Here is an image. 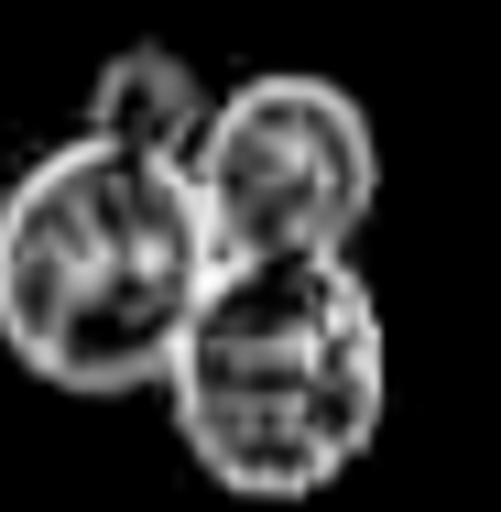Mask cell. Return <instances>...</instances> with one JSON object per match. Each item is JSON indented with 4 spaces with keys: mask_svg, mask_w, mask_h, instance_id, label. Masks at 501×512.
<instances>
[{
    "mask_svg": "<svg viewBox=\"0 0 501 512\" xmlns=\"http://www.w3.org/2000/svg\"><path fill=\"white\" fill-rule=\"evenodd\" d=\"M207 262H349L382 207V131L360 88L316 66H262L207 99V131L186 142Z\"/></svg>",
    "mask_w": 501,
    "mask_h": 512,
    "instance_id": "cell-3",
    "label": "cell"
},
{
    "mask_svg": "<svg viewBox=\"0 0 501 512\" xmlns=\"http://www.w3.org/2000/svg\"><path fill=\"white\" fill-rule=\"evenodd\" d=\"M175 447L229 502L338 491L393 414V338L360 262H240L207 273L164 360Z\"/></svg>",
    "mask_w": 501,
    "mask_h": 512,
    "instance_id": "cell-2",
    "label": "cell"
},
{
    "mask_svg": "<svg viewBox=\"0 0 501 512\" xmlns=\"http://www.w3.org/2000/svg\"><path fill=\"white\" fill-rule=\"evenodd\" d=\"M207 273L186 164L142 142L66 131L0 186V349L44 393H164Z\"/></svg>",
    "mask_w": 501,
    "mask_h": 512,
    "instance_id": "cell-1",
    "label": "cell"
},
{
    "mask_svg": "<svg viewBox=\"0 0 501 512\" xmlns=\"http://www.w3.org/2000/svg\"><path fill=\"white\" fill-rule=\"evenodd\" d=\"M207 88L197 66L175 55V44H120L99 77H88V109H77V131H109V142H142V153H164V164H186V142L207 131Z\"/></svg>",
    "mask_w": 501,
    "mask_h": 512,
    "instance_id": "cell-4",
    "label": "cell"
}]
</instances>
